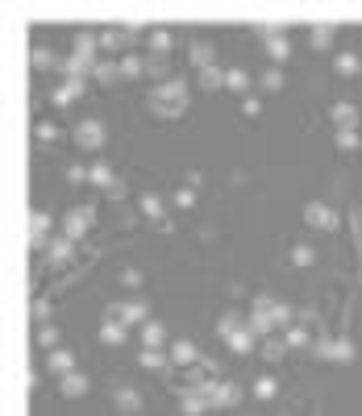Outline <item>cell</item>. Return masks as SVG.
<instances>
[{
	"instance_id": "cell-42",
	"label": "cell",
	"mask_w": 362,
	"mask_h": 416,
	"mask_svg": "<svg viewBox=\"0 0 362 416\" xmlns=\"http://www.w3.org/2000/svg\"><path fill=\"white\" fill-rule=\"evenodd\" d=\"M34 138H38V142H59V125H50V121H38Z\"/></svg>"
},
{
	"instance_id": "cell-44",
	"label": "cell",
	"mask_w": 362,
	"mask_h": 416,
	"mask_svg": "<svg viewBox=\"0 0 362 416\" xmlns=\"http://www.w3.org/2000/svg\"><path fill=\"white\" fill-rule=\"evenodd\" d=\"M121 283H125V287H142V271H138V267H125V271H121Z\"/></svg>"
},
{
	"instance_id": "cell-43",
	"label": "cell",
	"mask_w": 362,
	"mask_h": 416,
	"mask_svg": "<svg viewBox=\"0 0 362 416\" xmlns=\"http://www.w3.org/2000/svg\"><path fill=\"white\" fill-rule=\"evenodd\" d=\"M175 204H179V208H192V204H196V187H179V192H175Z\"/></svg>"
},
{
	"instance_id": "cell-24",
	"label": "cell",
	"mask_w": 362,
	"mask_h": 416,
	"mask_svg": "<svg viewBox=\"0 0 362 416\" xmlns=\"http://www.w3.org/2000/svg\"><path fill=\"white\" fill-rule=\"evenodd\" d=\"M333 38H337L333 25H313V29H308V42H313V50H329Z\"/></svg>"
},
{
	"instance_id": "cell-26",
	"label": "cell",
	"mask_w": 362,
	"mask_h": 416,
	"mask_svg": "<svg viewBox=\"0 0 362 416\" xmlns=\"http://www.w3.org/2000/svg\"><path fill=\"white\" fill-rule=\"evenodd\" d=\"M225 92H237V96H246V92H250V75H246L242 67H229V71H225Z\"/></svg>"
},
{
	"instance_id": "cell-17",
	"label": "cell",
	"mask_w": 362,
	"mask_h": 416,
	"mask_svg": "<svg viewBox=\"0 0 362 416\" xmlns=\"http://www.w3.org/2000/svg\"><path fill=\"white\" fill-rule=\"evenodd\" d=\"M88 92V79H63L59 88H55V104L63 109V104H71V100H79Z\"/></svg>"
},
{
	"instance_id": "cell-11",
	"label": "cell",
	"mask_w": 362,
	"mask_h": 416,
	"mask_svg": "<svg viewBox=\"0 0 362 416\" xmlns=\"http://www.w3.org/2000/svg\"><path fill=\"white\" fill-rule=\"evenodd\" d=\"M46 367H50V375H59V379H63V375L75 371V354L59 346V350H50V354H46Z\"/></svg>"
},
{
	"instance_id": "cell-41",
	"label": "cell",
	"mask_w": 362,
	"mask_h": 416,
	"mask_svg": "<svg viewBox=\"0 0 362 416\" xmlns=\"http://www.w3.org/2000/svg\"><path fill=\"white\" fill-rule=\"evenodd\" d=\"M337 146H341V150H358V146H362L358 129H337Z\"/></svg>"
},
{
	"instance_id": "cell-21",
	"label": "cell",
	"mask_w": 362,
	"mask_h": 416,
	"mask_svg": "<svg viewBox=\"0 0 362 416\" xmlns=\"http://www.w3.org/2000/svg\"><path fill=\"white\" fill-rule=\"evenodd\" d=\"M125 337H129V329L121 321H105V325H100V341H105V346H125Z\"/></svg>"
},
{
	"instance_id": "cell-40",
	"label": "cell",
	"mask_w": 362,
	"mask_h": 416,
	"mask_svg": "<svg viewBox=\"0 0 362 416\" xmlns=\"http://www.w3.org/2000/svg\"><path fill=\"white\" fill-rule=\"evenodd\" d=\"M29 63H34L38 71H46L50 63H55V55H50V50H46V46H34V55H29Z\"/></svg>"
},
{
	"instance_id": "cell-33",
	"label": "cell",
	"mask_w": 362,
	"mask_h": 416,
	"mask_svg": "<svg viewBox=\"0 0 362 416\" xmlns=\"http://www.w3.org/2000/svg\"><path fill=\"white\" fill-rule=\"evenodd\" d=\"M283 341H287V350H308L313 341H308V329L304 325H292L287 333H283Z\"/></svg>"
},
{
	"instance_id": "cell-36",
	"label": "cell",
	"mask_w": 362,
	"mask_h": 416,
	"mask_svg": "<svg viewBox=\"0 0 362 416\" xmlns=\"http://www.w3.org/2000/svg\"><path fill=\"white\" fill-rule=\"evenodd\" d=\"M38 346L42 350H59V329L55 325H38Z\"/></svg>"
},
{
	"instance_id": "cell-15",
	"label": "cell",
	"mask_w": 362,
	"mask_h": 416,
	"mask_svg": "<svg viewBox=\"0 0 362 416\" xmlns=\"http://www.w3.org/2000/svg\"><path fill=\"white\" fill-rule=\"evenodd\" d=\"M88 387H92V383H88V375H83V371H71V375H63V379H59V391H63L67 400L88 395Z\"/></svg>"
},
{
	"instance_id": "cell-22",
	"label": "cell",
	"mask_w": 362,
	"mask_h": 416,
	"mask_svg": "<svg viewBox=\"0 0 362 416\" xmlns=\"http://www.w3.org/2000/svg\"><path fill=\"white\" fill-rule=\"evenodd\" d=\"M71 254H75V242H71V237H55V242L46 246V258H50V263H67Z\"/></svg>"
},
{
	"instance_id": "cell-5",
	"label": "cell",
	"mask_w": 362,
	"mask_h": 416,
	"mask_svg": "<svg viewBox=\"0 0 362 416\" xmlns=\"http://www.w3.org/2000/svg\"><path fill=\"white\" fill-rule=\"evenodd\" d=\"M304 225H308V229H321V233H333L341 221H337V213H333L329 204H321V200H308V204H304Z\"/></svg>"
},
{
	"instance_id": "cell-31",
	"label": "cell",
	"mask_w": 362,
	"mask_h": 416,
	"mask_svg": "<svg viewBox=\"0 0 362 416\" xmlns=\"http://www.w3.org/2000/svg\"><path fill=\"white\" fill-rule=\"evenodd\" d=\"M167 358H171V354H163V350H150V346L138 354V362H142L146 371H159V367H167Z\"/></svg>"
},
{
	"instance_id": "cell-29",
	"label": "cell",
	"mask_w": 362,
	"mask_h": 416,
	"mask_svg": "<svg viewBox=\"0 0 362 416\" xmlns=\"http://www.w3.org/2000/svg\"><path fill=\"white\" fill-rule=\"evenodd\" d=\"M204 92H221L225 88V71L221 67H209V71H200V79H196Z\"/></svg>"
},
{
	"instance_id": "cell-16",
	"label": "cell",
	"mask_w": 362,
	"mask_h": 416,
	"mask_svg": "<svg viewBox=\"0 0 362 416\" xmlns=\"http://www.w3.org/2000/svg\"><path fill=\"white\" fill-rule=\"evenodd\" d=\"M92 79H96L100 88L117 83V79H121V59H100V63H96V71H92Z\"/></svg>"
},
{
	"instance_id": "cell-45",
	"label": "cell",
	"mask_w": 362,
	"mask_h": 416,
	"mask_svg": "<svg viewBox=\"0 0 362 416\" xmlns=\"http://www.w3.org/2000/svg\"><path fill=\"white\" fill-rule=\"evenodd\" d=\"M287 321H292V308L279 300V308H275V325H279V329H287Z\"/></svg>"
},
{
	"instance_id": "cell-37",
	"label": "cell",
	"mask_w": 362,
	"mask_h": 416,
	"mask_svg": "<svg viewBox=\"0 0 362 416\" xmlns=\"http://www.w3.org/2000/svg\"><path fill=\"white\" fill-rule=\"evenodd\" d=\"M263 358H267V362H279V358H287V341H283V337H271V341L263 346Z\"/></svg>"
},
{
	"instance_id": "cell-18",
	"label": "cell",
	"mask_w": 362,
	"mask_h": 416,
	"mask_svg": "<svg viewBox=\"0 0 362 416\" xmlns=\"http://www.w3.org/2000/svg\"><path fill=\"white\" fill-rule=\"evenodd\" d=\"M50 225H55V221H50L46 213H34V217H29V237H34V250H46V246H50V242H46Z\"/></svg>"
},
{
	"instance_id": "cell-14",
	"label": "cell",
	"mask_w": 362,
	"mask_h": 416,
	"mask_svg": "<svg viewBox=\"0 0 362 416\" xmlns=\"http://www.w3.org/2000/svg\"><path fill=\"white\" fill-rule=\"evenodd\" d=\"M146 46H150L154 59H167L171 46H175V38H171V29H150V34H146Z\"/></svg>"
},
{
	"instance_id": "cell-25",
	"label": "cell",
	"mask_w": 362,
	"mask_h": 416,
	"mask_svg": "<svg viewBox=\"0 0 362 416\" xmlns=\"http://www.w3.org/2000/svg\"><path fill=\"white\" fill-rule=\"evenodd\" d=\"M142 213H146L150 221H163V213H167L163 196H159V192H146V196H142Z\"/></svg>"
},
{
	"instance_id": "cell-35",
	"label": "cell",
	"mask_w": 362,
	"mask_h": 416,
	"mask_svg": "<svg viewBox=\"0 0 362 416\" xmlns=\"http://www.w3.org/2000/svg\"><path fill=\"white\" fill-rule=\"evenodd\" d=\"M254 395H258V400H275V395H279V383H275L271 375H263V379H254Z\"/></svg>"
},
{
	"instance_id": "cell-13",
	"label": "cell",
	"mask_w": 362,
	"mask_h": 416,
	"mask_svg": "<svg viewBox=\"0 0 362 416\" xmlns=\"http://www.w3.org/2000/svg\"><path fill=\"white\" fill-rule=\"evenodd\" d=\"M329 121H333L337 129H354V121H358V104H354V100H337L333 109H329Z\"/></svg>"
},
{
	"instance_id": "cell-12",
	"label": "cell",
	"mask_w": 362,
	"mask_h": 416,
	"mask_svg": "<svg viewBox=\"0 0 362 416\" xmlns=\"http://www.w3.org/2000/svg\"><path fill=\"white\" fill-rule=\"evenodd\" d=\"M263 46H267V59H271V67H283V63L292 59V42H287V34H275V38H267Z\"/></svg>"
},
{
	"instance_id": "cell-39",
	"label": "cell",
	"mask_w": 362,
	"mask_h": 416,
	"mask_svg": "<svg viewBox=\"0 0 362 416\" xmlns=\"http://www.w3.org/2000/svg\"><path fill=\"white\" fill-rule=\"evenodd\" d=\"M146 75H154V79H159V83H167V59H146Z\"/></svg>"
},
{
	"instance_id": "cell-30",
	"label": "cell",
	"mask_w": 362,
	"mask_h": 416,
	"mask_svg": "<svg viewBox=\"0 0 362 416\" xmlns=\"http://www.w3.org/2000/svg\"><path fill=\"white\" fill-rule=\"evenodd\" d=\"M121 75H125V79H142V75H146V59H138V55H121Z\"/></svg>"
},
{
	"instance_id": "cell-1",
	"label": "cell",
	"mask_w": 362,
	"mask_h": 416,
	"mask_svg": "<svg viewBox=\"0 0 362 416\" xmlns=\"http://www.w3.org/2000/svg\"><path fill=\"white\" fill-rule=\"evenodd\" d=\"M192 104V92H188V79H167V83H154L150 88V113L163 117V121H175L188 113Z\"/></svg>"
},
{
	"instance_id": "cell-9",
	"label": "cell",
	"mask_w": 362,
	"mask_h": 416,
	"mask_svg": "<svg viewBox=\"0 0 362 416\" xmlns=\"http://www.w3.org/2000/svg\"><path fill=\"white\" fill-rule=\"evenodd\" d=\"M92 187L117 196V192H121V179L113 175V167H109V163H92Z\"/></svg>"
},
{
	"instance_id": "cell-20",
	"label": "cell",
	"mask_w": 362,
	"mask_h": 416,
	"mask_svg": "<svg viewBox=\"0 0 362 416\" xmlns=\"http://www.w3.org/2000/svg\"><path fill=\"white\" fill-rule=\"evenodd\" d=\"M188 59H192V67H200V71H209V67H217V50H213L209 42H196Z\"/></svg>"
},
{
	"instance_id": "cell-4",
	"label": "cell",
	"mask_w": 362,
	"mask_h": 416,
	"mask_svg": "<svg viewBox=\"0 0 362 416\" xmlns=\"http://www.w3.org/2000/svg\"><path fill=\"white\" fill-rule=\"evenodd\" d=\"M196 387L209 395L213 408H237V404L246 400V391H242L237 383H196Z\"/></svg>"
},
{
	"instance_id": "cell-8",
	"label": "cell",
	"mask_w": 362,
	"mask_h": 416,
	"mask_svg": "<svg viewBox=\"0 0 362 416\" xmlns=\"http://www.w3.org/2000/svg\"><path fill=\"white\" fill-rule=\"evenodd\" d=\"M113 404H117L125 416H138V412H142V395H138V387H129V383H117V387H113Z\"/></svg>"
},
{
	"instance_id": "cell-10",
	"label": "cell",
	"mask_w": 362,
	"mask_h": 416,
	"mask_svg": "<svg viewBox=\"0 0 362 416\" xmlns=\"http://www.w3.org/2000/svg\"><path fill=\"white\" fill-rule=\"evenodd\" d=\"M209 408H213V404H209V395H204L200 387H188L183 400H179V412H183V416H204Z\"/></svg>"
},
{
	"instance_id": "cell-38",
	"label": "cell",
	"mask_w": 362,
	"mask_h": 416,
	"mask_svg": "<svg viewBox=\"0 0 362 416\" xmlns=\"http://www.w3.org/2000/svg\"><path fill=\"white\" fill-rule=\"evenodd\" d=\"M292 263H296V267H313V263H317V250H313V246H296V250H292Z\"/></svg>"
},
{
	"instance_id": "cell-19",
	"label": "cell",
	"mask_w": 362,
	"mask_h": 416,
	"mask_svg": "<svg viewBox=\"0 0 362 416\" xmlns=\"http://www.w3.org/2000/svg\"><path fill=\"white\" fill-rule=\"evenodd\" d=\"M167 354H171V362H179V367H192V362L200 358L196 341H188V337H183V341H171V350H167Z\"/></svg>"
},
{
	"instance_id": "cell-34",
	"label": "cell",
	"mask_w": 362,
	"mask_h": 416,
	"mask_svg": "<svg viewBox=\"0 0 362 416\" xmlns=\"http://www.w3.org/2000/svg\"><path fill=\"white\" fill-rule=\"evenodd\" d=\"M258 83H263V92H283V83H287V79H283V71H279V67H267Z\"/></svg>"
},
{
	"instance_id": "cell-28",
	"label": "cell",
	"mask_w": 362,
	"mask_h": 416,
	"mask_svg": "<svg viewBox=\"0 0 362 416\" xmlns=\"http://www.w3.org/2000/svg\"><path fill=\"white\" fill-rule=\"evenodd\" d=\"M333 71H337V75H358V71H362V59L354 55V50H346V55L333 59Z\"/></svg>"
},
{
	"instance_id": "cell-48",
	"label": "cell",
	"mask_w": 362,
	"mask_h": 416,
	"mask_svg": "<svg viewBox=\"0 0 362 416\" xmlns=\"http://www.w3.org/2000/svg\"><path fill=\"white\" fill-rule=\"evenodd\" d=\"M358 283H362V271H358Z\"/></svg>"
},
{
	"instance_id": "cell-32",
	"label": "cell",
	"mask_w": 362,
	"mask_h": 416,
	"mask_svg": "<svg viewBox=\"0 0 362 416\" xmlns=\"http://www.w3.org/2000/svg\"><path fill=\"white\" fill-rule=\"evenodd\" d=\"M242 325H246V321L237 317V312H225V317L217 321V337H225V341H229V337H233V333H237Z\"/></svg>"
},
{
	"instance_id": "cell-23",
	"label": "cell",
	"mask_w": 362,
	"mask_h": 416,
	"mask_svg": "<svg viewBox=\"0 0 362 416\" xmlns=\"http://www.w3.org/2000/svg\"><path fill=\"white\" fill-rule=\"evenodd\" d=\"M142 341H146L150 350H163V341H167V329H163V321H146V325H142Z\"/></svg>"
},
{
	"instance_id": "cell-6",
	"label": "cell",
	"mask_w": 362,
	"mask_h": 416,
	"mask_svg": "<svg viewBox=\"0 0 362 416\" xmlns=\"http://www.w3.org/2000/svg\"><path fill=\"white\" fill-rule=\"evenodd\" d=\"M71 138H75V146H79V150L96 154L100 146H105V138H109V133H105V125H100L96 117H88V121H79V125H75V133H71Z\"/></svg>"
},
{
	"instance_id": "cell-2",
	"label": "cell",
	"mask_w": 362,
	"mask_h": 416,
	"mask_svg": "<svg viewBox=\"0 0 362 416\" xmlns=\"http://www.w3.org/2000/svg\"><path fill=\"white\" fill-rule=\"evenodd\" d=\"M105 321H121V325H146V321H150V308H146V300L109 304V308H105Z\"/></svg>"
},
{
	"instance_id": "cell-7",
	"label": "cell",
	"mask_w": 362,
	"mask_h": 416,
	"mask_svg": "<svg viewBox=\"0 0 362 416\" xmlns=\"http://www.w3.org/2000/svg\"><path fill=\"white\" fill-rule=\"evenodd\" d=\"M313 354H317V358H329V362H354V358H358V350H354L350 341H329V337L313 341Z\"/></svg>"
},
{
	"instance_id": "cell-27",
	"label": "cell",
	"mask_w": 362,
	"mask_h": 416,
	"mask_svg": "<svg viewBox=\"0 0 362 416\" xmlns=\"http://www.w3.org/2000/svg\"><path fill=\"white\" fill-rule=\"evenodd\" d=\"M254 341H258V337L250 333V325H242V329H237V333H233V337H229L225 346H229L233 354H250V350H254Z\"/></svg>"
},
{
	"instance_id": "cell-46",
	"label": "cell",
	"mask_w": 362,
	"mask_h": 416,
	"mask_svg": "<svg viewBox=\"0 0 362 416\" xmlns=\"http://www.w3.org/2000/svg\"><path fill=\"white\" fill-rule=\"evenodd\" d=\"M46 317H50V304H46V300H38V304H34V321H42V325H46Z\"/></svg>"
},
{
	"instance_id": "cell-3",
	"label": "cell",
	"mask_w": 362,
	"mask_h": 416,
	"mask_svg": "<svg viewBox=\"0 0 362 416\" xmlns=\"http://www.w3.org/2000/svg\"><path fill=\"white\" fill-rule=\"evenodd\" d=\"M96 225V208H88V204H75L71 213L63 217V237H71V242H79V237H88V229Z\"/></svg>"
},
{
	"instance_id": "cell-47",
	"label": "cell",
	"mask_w": 362,
	"mask_h": 416,
	"mask_svg": "<svg viewBox=\"0 0 362 416\" xmlns=\"http://www.w3.org/2000/svg\"><path fill=\"white\" fill-rule=\"evenodd\" d=\"M242 109H246V113H250V117H258V109H263V104H258V100H254V96H246V100H242Z\"/></svg>"
}]
</instances>
